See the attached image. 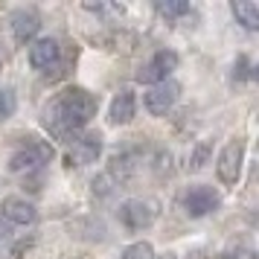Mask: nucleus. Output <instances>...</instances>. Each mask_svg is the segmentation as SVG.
Segmentation results:
<instances>
[{"instance_id": "423d86ee", "label": "nucleus", "mask_w": 259, "mask_h": 259, "mask_svg": "<svg viewBox=\"0 0 259 259\" xmlns=\"http://www.w3.org/2000/svg\"><path fill=\"white\" fill-rule=\"evenodd\" d=\"M178 53L175 50H157L152 59L146 61V64H140V70H137V82L140 84H160L166 82L172 73L178 70Z\"/></svg>"}, {"instance_id": "9d476101", "label": "nucleus", "mask_w": 259, "mask_h": 259, "mask_svg": "<svg viewBox=\"0 0 259 259\" xmlns=\"http://www.w3.org/2000/svg\"><path fill=\"white\" fill-rule=\"evenodd\" d=\"M3 222L6 224H18V227H26V224H35V219H38V210H35V204L32 201H26V198H21V195H9V198H3Z\"/></svg>"}, {"instance_id": "5701e85b", "label": "nucleus", "mask_w": 259, "mask_h": 259, "mask_svg": "<svg viewBox=\"0 0 259 259\" xmlns=\"http://www.w3.org/2000/svg\"><path fill=\"white\" fill-rule=\"evenodd\" d=\"M154 259H178L175 253H166V256H154Z\"/></svg>"}, {"instance_id": "aec40b11", "label": "nucleus", "mask_w": 259, "mask_h": 259, "mask_svg": "<svg viewBox=\"0 0 259 259\" xmlns=\"http://www.w3.org/2000/svg\"><path fill=\"white\" fill-rule=\"evenodd\" d=\"M84 9L99 15H122V6H117V3H84Z\"/></svg>"}, {"instance_id": "f8f14e48", "label": "nucleus", "mask_w": 259, "mask_h": 259, "mask_svg": "<svg viewBox=\"0 0 259 259\" xmlns=\"http://www.w3.org/2000/svg\"><path fill=\"white\" fill-rule=\"evenodd\" d=\"M9 26H12V35L18 44H26V41H32L38 35V29H41V15L35 9H15L12 18H9Z\"/></svg>"}, {"instance_id": "4468645a", "label": "nucleus", "mask_w": 259, "mask_h": 259, "mask_svg": "<svg viewBox=\"0 0 259 259\" xmlns=\"http://www.w3.org/2000/svg\"><path fill=\"white\" fill-rule=\"evenodd\" d=\"M210 157H212V143L210 140H201L198 146L189 152V169H192V172L204 169V166L210 163Z\"/></svg>"}, {"instance_id": "2eb2a0df", "label": "nucleus", "mask_w": 259, "mask_h": 259, "mask_svg": "<svg viewBox=\"0 0 259 259\" xmlns=\"http://www.w3.org/2000/svg\"><path fill=\"white\" fill-rule=\"evenodd\" d=\"M154 9L163 18H181V15H189V3L187 0H157Z\"/></svg>"}, {"instance_id": "dca6fc26", "label": "nucleus", "mask_w": 259, "mask_h": 259, "mask_svg": "<svg viewBox=\"0 0 259 259\" xmlns=\"http://www.w3.org/2000/svg\"><path fill=\"white\" fill-rule=\"evenodd\" d=\"M119 259H154V247L149 242H134L119 253Z\"/></svg>"}, {"instance_id": "412c9836", "label": "nucleus", "mask_w": 259, "mask_h": 259, "mask_svg": "<svg viewBox=\"0 0 259 259\" xmlns=\"http://www.w3.org/2000/svg\"><path fill=\"white\" fill-rule=\"evenodd\" d=\"M222 259H256V253L250 247H230V250H224Z\"/></svg>"}, {"instance_id": "f3484780", "label": "nucleus", "mask_w": 259, "mask_h": 259, "mask_svg": "<svg viewBox=\"0 0 259 259\" xmlns=\"http://www.w3.org/2000/svg\"><path fill=\"white\" fill-rule=\"evenodd\" d=\"M15 111H18V96H15V91H9V88L0 91V122L9 119Z\"/></svg>"}, {"instance_id": "7ed1b4c3", "label": "nucleus", "mask_w": 259, "mask_h": 259, "mask_svg": "<svg viewBox=\"0 0 259 259\" xmlns=\"http://www.w3.org/2000/svg\"><path fill=\"white\" fill-rule=\"evenodd\" d=\"M160 215V204L154 198H128L119 204L117 210V219L119 224H125L128 230H146L152 227Z\"/></svg>"}, {"instance_id": "f257e3e1", "label": "nucleus", "mask_w": 259, "mask_h": 259, "mask_svg": "<svg viewBox=\"0 0 259 259\" xmlns=\"http://www.w3.org/2000/svg\"><path fill=\"white\" fill-rule=\"evenodd\" d=\"M96 111H99L96 94H91L88 88L70 84V88L59 91V94L44 105L41 117H44V125H47V131L53 137L73 143L84 131V125L96 117Z\"/></svg>"}, {"instance_id": "0eeeda50", "label": "nucleus", "mask_w": 259, "mask_h": 259, "mask_svg": "<svg viewBox=\"0 0 259 259\" xmlns=\"http://www.w3.org/2000/svg\"><path fill=\"white\" fill-rule=\"evenodd\" d=\"M181 99V84L175 79H166L160 84H152L146 94H143V108L152 114V117H166L175 102Z\"/></svg>"}, {"instance_id": "4be33fe9", "label": "nucleus", "mask_w": 259, "mask_h": 259, "mask_svg": "<svg viewBox=\"0 0 259 259\" xmlns=\"http://www.w3.org/2000/svg\"><path fill=\"white\" fill-rule=\"evenodd\" d=\"M9 239H12V224H6L0 219V245H6Z\"/></svg>"}, {"instance_id": "39448f33", "label": "nucleus", "mask_w": 259, "mask_h": 259, "mask_svg": "<svg viewBox=\"0 0 259 259\" xmlns=\"http://www.w3.org/2000/svg\"><path fill=\"white\" fill-rule=\"evenodd\" d=\"M222 207V192L210 184H195L184 192V212L189 219H204Z\"/></svg>"}, {"instance_id": "a211bd4d", "label": "nucleus", "mask_w": 259, "mask_h": 259, "mask_svg": "<svg viewBox=\"0 0 259 259\" xmlns=\"http://www.w3.org/2000/svg\"><path fill=\"white\" fill-rule=\"evenodd\" d=\"M233 79H236V82H247V79H253L250 59H247V56H239V59L233 61Z\"/></svg>"}, {"instance_id": "f03ea898", "label": "nucleus", "mask_w": 259, "mask_h": 259, "mask_svg": "<svg viewBox=\"0 0 259 259\" xmlns=\"http://www.w3.org/2000/svg\"><path fill=\"white\" fill-rule=\"evenodd\" d=\"M53 154H56V149L47 140H41V137H24L21 146L9 157V172H15V175H24L26 172L29 175V172L41 169L44 163H50Z\"/></svg>"}, {"instance_id": "ddd939ff", "label": "nucleus", "mask_w": 259, "mask_h": 259, "mask_svg": "<svg viewBox=\"0 0 259 259\" xmlns=\"http://www.w3.org/2000/svg\"><path fill=\"white\" fill-rule=\"evenodd\" d=\"M236 24H242L245 29H259V3L256 0H233L230 3Z\"/></svg>"}, {"instance_id": "9b49d317", "label": "nucleus", "mask_w": 259, "mask_h": 259, "mask_svg": "<svg viewBox=\"0 0 259 259\" xmlns=\"http://www.w3.org/2000/svg\"><path fill=\"white\" fill-rule=\"evenodd\" d=\"M137 117V94L131 88H122L108 108V122L111 125H128L131 119Z\"/></svg>"}, {"instance_id": "6ab92c4d", "label": "nucleus", "mask_w": 259, "mask_h": 259, "mask_svg": "<svg viewBox=\"0 0 259 259\" xmlns=\"http://www.w3.org/2000/svg\"><path fill=\"white\" fill-rule=\"evenodd\" d=\"M26 253V242H6V245H0V259H21Z\"/></svg>"}, {"instance_id": "20e7f679", "label": "nucleus", "mask_w": 259, "mask_h": 259, "mask_svg": "<svg viewBox=\"0 0 259 259\" xmlns=\"http://www.w3.org/2000/svg\"><path fill=\"white\" fill-rule=\"evenodd\" d=\"M245 152H247V143L245 140H230L224 146L219 157H215V175L224 187H236L242 181V166H245Z\"/></svg>"}, {"instance_id": "6e6552de", "label": "nucleus", "mask_w": 259, "mask_h": 259, "mask_svg": "<svg viewBox=\"0 0 259 259\" xmlns=\"http://www.w3.org/2000/svg\"><path fill=\"white\" fill-rule=\"evenodd\" d=\"M99 154H102V137L99 134H82V137H76V140L67 146V152H64V163L76 166V169H82V166H91L99 160Z\"/></svg>"}, {"instance_id": "1a4fd4ad", "label": "nucleus", "mask_w": 259, "mask_h": 259, "mask_svg": "<svg viewBox=\"0 0 259 259\" xmlns=\"http://www.w3.org/2000/svg\"><path fill=\"white\" fill-rule=\"evenodd\" d=\"M61 61V41L59 38H35L32 41V47H29V64H32V70H41L47 73L53 67H59Z\"/></svg>"}]
</instances>
